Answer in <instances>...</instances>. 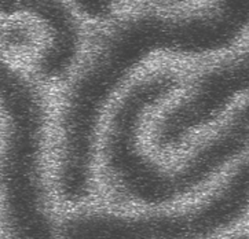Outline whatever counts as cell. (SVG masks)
Listing matches in <instances>:
<instances>
[{"instance_id": "3", "label": "cell", "mask_w": 249, "mask_h": 239, "mask_svg": "<svg viewBox=\"0 0 249 239\" xmlns=\"http://www.w3.org/2000/svg\"><path fill=\"white\" fill-rule=\"evenodd\" d=\"M249 215V154L187 202L123 209L92 204L61 212L59 239H220Z\"/></svg>"}, {"instance_id": "2", "label": "cell", "mask_w": 249, "mask_h": 239, "mask_svg": "<svg viewBox=\"0 0 249 239\" xmlns=\"http://www.w3.org/2000/svg\"><path fill=\"white\" fill-rule=\"evenodd\" d=\"M0 110L1 239H59L50 88L19 62L1 58Z\"/></svg>"}, {"instance_id": "6", "label": "cell", "mask_w": 249, "mask_h": 239, "mask_svg": "<svg viewBox=\"0 0 249 239\" xmlns=\"http://www.w3.org/2000/svg\"><path fill=\"white\" fill-rule=\"evenodd\" d=\"M71 1L91 29L109 24L125 10L124 0H71Z\"/></svg>"}, {"instance_id": "4", "label": "cell", "mask_w": 249, "mask_h": 239, "mask_svg": "<svg viewBox=\"0 0 249 239\" xmlns=\"http://www.w3.org/2000/svg\"><path fill=\"white\" fill-rule=\"evenodd\" d=\"M1 21L26 18L39 28L41 46L28 69L58 91L72 79L89 46V25L71 0H0Z\"/></svg>"}, {"instance_id": "1", "label": "cell", "mask_w": 249, "mask_h": 239, "mask_svg": "<svg viewBox=\"0 0 249 239\" xmlns=\"http://www.w3.org/2000/svg\"><path fill=\"white\" fill-rule=\"evenodd\" d=\"M185 80L177 65H154L113 102L98 150L99 197L106 205L150 209L183 204L209 190L249 154V95L169 161L147 147L149 121L182 91Z\"/></svg>"}, {"instance_id": "5", "label": "cell", "mask_w": 249, "mask_h": 239, "mask_svg": "<svg viewBox=\"0 0 249 239\" xmlns=\"http://www.w3.org/2000/svg\"><path fill=\"white\" fill-rule=\"evenodd\" d=\"M41 46V33L26 18L1 21V58L17 61L18 56L32 58Z\"/></svg>"}]
</instances>
